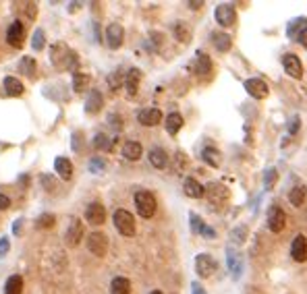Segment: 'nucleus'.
<instances>
[{"label":"nucleus","mask_w":307,"mask_h":294,"mask_svg":"<svg viewBox=\"0 0 307 294\" xmlns=\"http://www.w3.org/2000/svg\"><path fill=\"white\" fill-rule=\"evenodd\" d=\"M50 60H52L54 66L67 68V70H75L77 68V63H79L77 54L67 44H54L50 48ZM75 73H77V70H75Z\"/></svg>","instance_id":"f257e3e1"},{"label":"nucleus","mask_w":307,"mask_h":294,"mask_svg":"<svg viewBox=\"0 0 307 294\" xmlns=\"http://www.w3.org/2000/svg\"><path fill=\"white\" fill-rule=\"evenodd\" d=\"M112 222H114V228L121 232L123 236H133L135 234V218H133L131 211L116 209L114 216H112Z\"/></svg>","instance_id":"f03ea898"},{"label":"nucleus","mask_w":307,"mask_h":294,"mask_svg":"<svg viewBox=\"0 0 307 294\" xmlns=\"http://www.w3.org/2000/svg\"><path fill=\"white\" fill-rule=\"evenodd\" d=\"M135 207L141 218H152L156 214V197L150 191H137L135 193Z\"/></svg>","instance_id":"7ed1b4c3"},{"label":"nucleus","mask_w":307,"mask_h":294,"mask_svg":"<svg viewBox=\"0 0 307 294\" xmlns=\"http://www.w3.org/2000/svg\"><path fill=\"white\" fill-rule=\"evenodd\" d=\"M214 19H216L218 25H222V27H233V25L237 23V11H235V6H233L231 2L218 4L216 11H214Z\"/></svg>","instance_id":"20e7f679"},{"label":"nucleus","mask_w":307,"mask_h":294,"mask_svg":"<svg viewBox=\"0 0 307 294\" xmlns=\"http://www.w3.org/2000/svg\"><path fill=\"white\" fill-rule=\"evenodd\" d=\"M218 269V263L212 255H207V253H200V255L195 257V271L200 273V278H210L214 276V271Z\"/></svg>","instance_id":"39448f33"},{"label":"nucleus","mask_w":307,"mask_h":294,"mask_svg":"<svg viewBox=\"0 0 307 294\" xmlns=\"http://www.w3.org/2000/svg\"><path fill=\"white\" fill-rule=\"evenodd\" d=\"M125 42V29L121 23H110L106 27V44L110 50H118Z\"/></svg>","instance_id":"423d86ee"},{"label":"nucleus","mask_w":307,"mask_h":294,"mask_svg":"<svg viewBox=\"0 0 307 294\" xmlns=\"http://www.w3.org/2000/svg\"><path fill=\"white\" fill-rule=\"evenodd\" d=\"M87 249H90V253H94V255L104 257L108 251V236L102 234V232H92V234L87 236Z\"/></svg>","instance_id":"0eeeda50"},{"label":"nucleus","mask_w":307,"mask_h":294,"mask_svg":"<svg viewBox=\"0 0 307 294\" xmlns=\"http://www.w3.org/2000/svg\"><path fill=\"white\" fill-rule=\"evenodd\" d=\"M243 87H245L247 94H249L251 98H255V99H264V98H268V94H270V89H268V85H266V81L257 79V77L247 79L245 83H243Z\"/></svg>","instance_id":"6e6552de"},{"label":"nucleus","mask_w":307,"mask_h":294,"mask_svg":"<svg viewBox=\"0 0 307 294\" xmlns=\"http://www.w3.org/2000/svg\"><path fill=\"white\" fill-rule=\"evenodd\" d=\"M282 68H284V73L293 79L303 77V65H301V60L297 54H284L282 56Z\"/></svg>","instance_id":"1a4fd4ad"},{"label":"nucleus","mask_w":307,"mask_h":294,"mask_svg":"<svg viewBox=\"0 0 307 294\" xmlns=\"http://www.w3.org/2000/svg\"><path fill=\"white\" fill-rule=\"evenodd\" d=\"M81 238H83V222L73 218L71 224H68V228H67V232H65V240H67L68 247H77L79 242H81Z\"/></svg>","instance_id":"9d476101"},{"label":"nucleus","mask_w":307,"mask_h":294,"mask_svg":"<svg viewBox=\"0 0 307 294\" xmlns=\"http://www.w3.org/2000/svg\"><path fill=\"white\" fill-rule=\"evenodd\" d=\"M6 42H8V46H13V48H21L23 46V42H25V25L21 21L11 23V27H8V32H6Z\"/></svg>","instance_id":"9b49d317"},{"label":"nucleus","mask_w":307,"mask_h":294,"mask_svg":"<svg viewBox=\"0 0 307 294\" xmlns=\"http://www.w3.org/2000/svg\"><path fill=\"white\" fill-rule=\"evenodd\" d=\"M85 220L90 222L92 226H102L106 222V209L102 203H98V201H94V203L87 205L85 209Z\"/></svg>","instance_id":"f8f14e48"},{"label":"nucleus","mask_w":307,"mask_h":294,"mask_svg":"<svg viewBox=\"0 0 307 294\" xmlns=\"http://www.w3.org/2000/svg\"><path fill=\"white\" fill-rule=\"evenodd\" d=\"M137 123L143 127H156L162 123V112L158 108H143L137 112Z\"/></svg>","instance_id":"ddd939ff"},{"label":"nucleus","mask_w":307,"mask_h":294,"mask_svg":"<svg viewBox=\"0 0 307 294\" xmlns=\"http://www.w3.org/2000/svg\"><path fill=\"white\" fill-rule=\"evenodd\" d=\"M284 226H286V214L276 205L270 207V211H268V228L278 234V232L284 230Z\"/></svg>","instance_id":"4468645a"},{"label":"nucleus","mask_w":307,"mask_h":294,"mask_svg":"<svg viewBox=\"0 0 307 294\" xmlns=\"http://www.w3.org/2000/svg\"><path fill=\"white\" fill-rule=\"evenodd\" d=\"M291 257L297 263H305L307 261V238L305 234H297L293 245H291Z\"/></svg>","instance_id":"2eb2a0df"},{"label":"nucleus","mask_w":307,"mask_h":294,"mask_svg":"<svg viewBox=\"0 0 307 294\" xmlns=\"http://www.w3.org/2000/svg\"><path fill=\"white\" fill-rule=\"evenodd\" d=\"M104 106V98L98 89H92L90 96H87V102H85V112L87 114H98Z\"/></svg>","instance_id":"dca6fc26"},{"label":"nucleus","mask_w":307,"mask_h":294,"mask_svg":"<svg viewBox=\"0 0 307 294\" xmlns=\"http://www.w3.org/2000/svg\"><path fill=\"white\" fill-rule=\"evenodd\" d=\"M2 87H4V94L6 96H11V98H17V96H21L23 91H25V87H23V83L19 81L17 77H4V81H2Z\"/></svg>","instance_id":"f3484780"},{"label":"nucleus","mask_w":307,"mask_h":294,"mask_svg":"<svg viewBox=\"0 0 307 294\" xmlns=\"http://www.w3.org/2000/svg\"><path fill=\"white\" fill-rule=\"evenodd\" d=\"M54 170L56 174L61 176L63 180H71L73 178V164L68 158H56L54 160Z\"/></svg>","instance_id":"a211bd4d"},{"label":"nucleus","mask_w":307,"mask_h":294,"mask_svg":"<svg viewBox=\"0 0 307 294\" xmlns=\"http://www.w3.org/2000/svg\"><path fill=\"white\" fill-rule=\"evenodd\" d=\"M139 81H141V70L139 68H131L125 77V87L129 96H135L137 89H139Z\"/></svg>","instance_id":"6ab92c4d"},{"label":"nucleus","mask_w":307,"mask_h":294,"mask_svg":"<svg viewBox=\"0 0 307 294\" xmlns=\"http://www.w3.org/2000/svg\"><path fill=\"white\" fill-rule=\"evenodd\" d=\"M183 189H185V195L191 197V199H200V197H204V193H205V187L200 185L195 178H185Z\"/></svg>","instance_id":"aec40b11"},{"label":"nucleus","mask_w":307,"mask_h":294,"mask_svg":"<svg viewBox=\"0 0 307 294\" xmlns=\"http://www.w3.org/2000/svg\"><path fill=\"white\" fill-rule=\"evenodd\" d=\"M123 156H125V160H129V162H137V160L143 156L141 143H137V141H127V143L123 145Z\"/></svg>","instance_id":"412c9836"},{"label":"nucleus","mask_w":307,"mask_h":294,"mask_svg":"<svg viewBox=\"0 0 307 294\" xmlns=\"http://www.w3.org/2000/svg\"><path fill=\"white\" fill-rule=\"evenodd\" d=\"M212 44L214 48L218 50V52H229L231 46H233V39L229 33H224V32H214L212 33Z\"/></svg>","instance_id":"4be33fe9"},{"label":"nucleus","mask_w":307,"mask_h":294,"mask_svg":"<svg viewBox=\"0 0 307 294\" xmlns=\"http://www.w3.org/2000/svg\"><path fill=\"white\" fill-rule=\"evenodd\" d=\"M164 127H166V133L168 135H176L179 131L183 129V116L179 114V112H171L166 116V123H164Z\"/></svg>","instance_id":"5701e85b"},{"label":"nucleus","mask_w":307,"mask_h":294,"mask_svg":"<svg viewBox=\"0 0 307 294\" xmlns=\"http://www.w3.org/2000/svg\"><path fill=\"white\" fill-rule=\"evenodd\" d=\"M150 164L154 166V168H166V164H168V156H166V151L162 149V147H152L150 149Z\"/></svg>","instance_id":"b1692460"},{"label":"nucleus","mask_w":307,"mask_h":294,"mask_svg":"<svg viewBox=\"0 0 307 294\" xmlns=\"http://www.w3.org/2000/svg\"><path fill=\"white\" fill-rule=\"evenodd\" d=\"M202 160L205 162L207 166H212V168H220V164H222V156H220V151H218L216 147H205L202 151Z\"/></svg>","instance_id":"393cba45"},{"label":"nucleus","mask_w":307,"mask_h":294,"mask_svg":"<svg viewBox=\"0 0 307 294\" xmlns=\"http://www.w3.org/2000/svg\"><path fill=\"white\" fill-rule=\"evenodd\" d=\"M195 73L200 75V77H207L210 75V70H212V60L207 58L204 52H197V60H195Z\"/></svg>","instance_id":"a878e982"},{"label":"nucleus","mask_w":307,"mask_h":294,"mask_svg":"<svg viewBox=\"0 0 307 294\" xmlns=\"http://www.w3.org/2000/svg\"><path fill=\"white\" fill-rule=\"evenodd\" d=\"M4 294H23V278L15 273L4 284Z\"/></svg>","instance_id":"bb28decb"},{"label":"nucleus","mask_w":307,"mask_h":294,"mask_svg":"<svg viewBox=\"0 0 307 294\" xmlns=\"http://www.w3.org/2000/svg\"><path fill=\"white\" fill-rule=\"evenodd\" d=\"M110 292L112 294H131V282L123 276H118L110 282Z\"/></svg>","instance_id":"cd10ccee"},{"label":"nucleus","mask_w":307,"mask_h":294,"mask_svg":"<svg viewBox=\"0 0 307 294\" xmlns=\"http://www.w3.org/2000/svg\"><path fill=\"white\" fill-rule=\"evenodd\" d=\"M90 81L92 77L87 75V73H73V89H75V94H83V91L87 89V85H90Z\"/></svg>","instance_id":"c85d7f7f"},{"label":"nucleus","mask_w":307,"mask_h":294,"mask_svg":"<svg viewBox=\"0 0 307 294\" xmlns=\"http://www.w3.org/2000/svg\"><path fill=\"white\" fill-rule=\"evenodd\" d=\"M19 70H21L25 77L34 79V75H35V58L34 56H23L21 60H19Z\"/></svg>","instance_id":"c756f323"},{"label":"nucleus","mask_w":307,"mask_h":294,"mask_svg":"<svg viewBox=\"0 0 307 294\" xmlns=\"http://www.w3.org/2000/svg\"><path fill=\"white\" fill-rule=\"evenodd\" d=\"M305 197H307V189L301 187V185L291 189V193H289V201H291V205H295V207H301L305 203Z\"/></svg>","instance_id":"7c9ffc66"},{"label":"nucleus","mask_w":307,"mask_h":294,"mask_svg":"<svg viewBox=\"0 0 307 294\" xmlns=\"http://www.w3.org/2000/svg\"><path fill=\"white\" fill-rule=\"evenodd\" d=\"M307 27V19H295L293 23H289V29H286V33H289L291 39H299V35L303 33V29Z\"/></svg>","instance_id":"2f4dec72"},{"label":"nucleus","mask_w":307,"mask_h":294,"mask_svg":"<svg viewBox=\"0 0 307 294\" xmlns=\"http://www.w3.org/2000/svg\"><path fill=\"white\" fill-rule=\"evenodd\" d=\"M94 147L100 149V151H110V149H112V141L108 139L104 133H98V135L94 137Z\"/></svg>","instance_id":"473e14b6"},{"label":"nucleus","mask_w":307,"mask_h":294,"mask_svg":"<svg viewBox=\"0 0 307 294\" xmlns=\"http://www.w3.org/2000/svg\"><path fill=\"white\" fill-rule=\"evenodd\" d=\"M44 46H46V33H44V29H35V32H34V39H32L34 52H39V50H44Z\"/></svg>","instance_id":"72a5a7b5"},{"label":"nucleus","mask_w":307,"mask_h":294,"mask_svg":"<svg viewBox=\"0 0 307 294\" xmlns=\"http://www.w3.org/2000/svg\"><path fill=\"white\" fill-rule=\"evenodd\" d=\"M174 35L181 39V42H189V37H191V32L187 29V25L183 23V21H179V23H174Z\"/></svg>","instance_id":"f704fd0d"},{"label":"nucleus","mask_w":307,"mask_h":294,"mask_svg":"<svg viewBox=\"0 0 307 294\" xmlns=\"http://www.w3.org/2000/svg\"><path fill=\"white\" fill-rule=\"evenodd\" d=\"M54 222H56V218H54L52 214H42V216L35 220V226H37V228H52Z\"/></svg>","instance_id":"c9c22d12"},{"label":"nucleus","mask_w":307,"mask_h":294,"mask_svg":"<svg viewBox=\"0 0 307 294\" xmlns=\"http://www.w3.org/2000/svg\"><path fill=\"white\" fill-rule=\"evenodd\" d=\"M189 222H191V230L195 232V234H204L205 224L202 222V218H200V216H197V214H191V216H189Z\"/></svg>","instance_id":"e433bc0d"},{"label":"nucleus","mask_w":307,"mask_h":294,"mask_svg":"<svg viewBox=\"0 0 307 294\" xmlns=\"http://www.w3.org/2000/svg\"><path fill=\"white\" fill-rule=\"evenodd\" d=\"M123 83H125V77L118 73V70H116V73H110V77H108V85H110L112 89H118Z\"/></svg>","instance_id":"4c0bfd02"},{"label":"nucleus","mask_w":307,"mask_h":294,"mask_svg":"<svg viewBox=\"0 0 307 294\" xmlns=\"http://www.w3.org/2000/svg\"><path fill=\"white\" fill-rule=\"evenodd\" d=\"M278 180V172H276V168H270L268 172H266V187L272 189V185Z\"/></svg>","instance_id":"58836bf2"},{"label":"nucleus","mask_w":307,"mask_h":294,"mask_svg":"<svg viewBox=\"0 0 307 294\" xmlns=\"http://www.w3.org/2000/svg\"><path fill=\"white\" fill-rule=\"evenodd\" d=\"M8 251H11V240H8V236H2L0 238V257H6Z\"/></svg>","instance_id":"ea45409f"},{"label":"nucleus","mask_w":307,"mask_h":294,"mask_svg":"<svg viewBox=\"0 0 307 294\" xmlns=\"http://www.w3.org/2000/svg\"><path fill=\"white\" fill-rule=\"evenodd\" d=\"M229 265L233 267V271H235V278L239 276V271H241V267L237 265V255L233 253V249H229Z\"/></svg>","instance_id":"a19ab883"},{"label":"nucleus","mask_w":307,"mask_h":294,"mask_svg":"<svg viewBox=\"0 0 307 294\" xmlns=\"http://www.w3.org/2000/svg\"><path fill=\"white\" fill-rule=\"evenodd\" d=\"M104 166H106V164H104L102 160H98V158H94V160L90 162V170H92V172H96V174H98V172H102V170H104Z\"/></svg>","instance_id":"79ce46f5"},{"label":"nucleus","mask_w":307,"mask_h":294,"mask_svg":"<svg viewBox=\"0 0 307 294\" xmlns=\"http://www.w3.org/2000/svg\"><path fill=\"white\" fill-rule=\"evenodd\" d=\"M39 180H42V185L46 187V191H54V189H56V185H54V178H50L48 174H42V178H39Z\"/></svg>","instance_id":"37998d69"},{"label":"nucleus","mask_w":307,"mask_h":294,"mask_svg":"<svg viewBox=\"0 0 307 294\" xmlns=\"http://www.w3.org/2000/svg\"><path fill=\"white\" fill-rule=\"evenodd\" d=\"M245 234H247V228H245V226H243V228H237V230L233 232V236H235L237 242H243V240H245Z\"/></svg>","instance_id":"c03bdc74"},{"label":"nucleus","mask_w":307,"mask_h":294,"mask_svg":"<svg viewBox=\"0 0 307 294\" xmlns=\"http://www.w3.org/2000/svg\"><path fill=\"white\" fill-rule=\"evenodd\" d=\"M8 207H11V199H8L6 195H4V193H0V209H8Z\"/></svg>","instance_id":"a18cd8bd"},{"label":"nucleus","mask_w":307,"mask_h":294,"mask_svg":"<svg viewBox=\"0 0 307 294\" xmlns=\"http://www.w3.org/2000/svg\"><path fill=\"white\" fill-rule=\"evenodd\" d=\"M108 120H110V125L114 127V129H121L123 125H121V116H116V114H110L108 116Z\"/></svg>","instance_id":"49530a36"},{"label":"nucleus","mask_w":307,"mask_h":294,"mask_svg":"<svg viewBox=\"0 0 307 294\" xmlns=\"http://www.w3.org/2000/svg\"><path fill=\"white\" fill-rule=\"evenodd\" d=\"M299 116H293V125L289 127V131H291V133H297V129H299Z\"/></svg>","instance_id":"de8ad7c7"},{"label":"nucleus","mask_w":307,"mask_h":294,"mask_svg":"<svg viewBox=\"0 0 307 294\" xmlns=\"http://www.w3.org/2000/svg\"><path fill=\"white\" fill-rule=\"evenodd\" d=\"M299 42H301V46H303V48L307 50V27L303 29V33L299 35Z\"/></svg>","instance_id":"09e8293b"},{"label":"nucleus","mask_w":307,"mask_h":294,"mask_svg":"<svg viewBox=\"0 0 307 294\" xmlns=\"http://www.w3.org/2000/svg\"><path fill=\"white\" fill-rule=\"evenodd\" d=\"M191 288H193V294H205V292L202 290V286H200V284H197V282H193V284H191Z\"/></svg>","instance_id":"8fccbe9b"},{"label":"nucleus","mask_w":307,"mask_h":294,"mask_svg":"<svg viewBox=\"0 0 307 294\" xmlns=\"http://www.w3.org/2000/svg\"><path fill=\"white\" fill-rule=\"evenodd\" d=\"M21 222H23V220H15V224H13V232H15V234H19V232H21Z\"/></svg>","instance_id":"3c124183"},{"label":"nucleus","mask_w":307,"mask_h":294,"mask_svg":"<svg viewBox=\"0 0 307 294\" xmlns=\"http://www.w3.org/2000/svg\"><path fill=\"white\" fill-rule=\"evenodd\" d=\"M204 2H202V0H195V2H189V8H193V11H197V8H200Z\"/></svg>","instance_id":"603ef678"},{"label":"nucleus","mask_w":307,"mask_h":294,"mask_svg":"<svg viewBox=\"0 0 307 294\" xmlns=\"http://www.w3.org/2000/svg\"><path fill=\"white\" fill-rule=\"evenodd\" d=\"M79 6H81V4H79V2H71V8H68V11H71V13H73V11H77V8H79Z\"/></svg>","instance_id":"864d4df0"},{"label":"nucleus","mask_w":307,"mask_h":294,"mask_svg":"<svg viewBox=\"0 0 307 294\" xmlns=\"http://www.w3.org/2000/svg\"><path fill=\"white\" fill-rule=\"evenodd\" d=\"M150 294H164V292H160V290H154V292H150Z\"/></svg>","instance_id":"5fc2aeb1"}]
</instances>
